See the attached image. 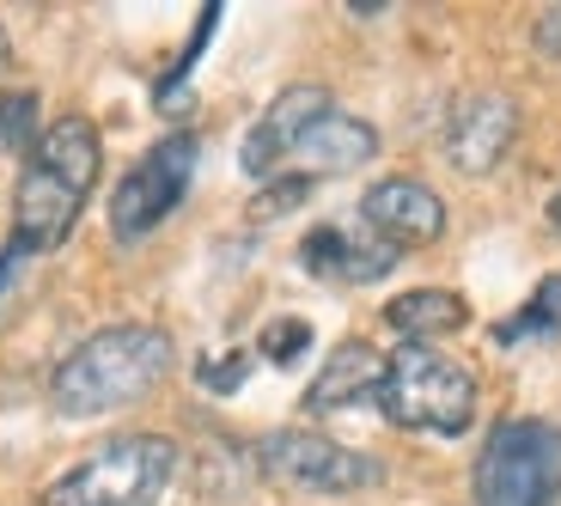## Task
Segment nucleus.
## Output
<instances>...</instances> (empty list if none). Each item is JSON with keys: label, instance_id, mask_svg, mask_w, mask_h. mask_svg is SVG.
<instances>
[{"label": "nucleus", "instance_id": "5", "mask_svg": "<svg viewBox=\"0 0 561 506\" xmlns=\"http://www.w3.org/2000/svg\"><path fill=\"white\" fill-rule=\"evenodd\" d=\"M196 135H165L159 147L128 165V177L116 183L111 196V232L116 244H140L153 226H165L178 214V202L190 196V177H196Z\"/></svg>", "mask_w": 561, "mask_h": 506}, {"label": "nucleus", "instance_id": "13", "mask_svg": "<svg viewBox=\"0 0 561 506\" xmlns=\"http://www.w3.org/2000/svg\"><path fill=\"white\" fill-rule=\"evenodd\" d=\"M379 379H385V360L366 342H342L330 360H323V372L311 379L306 391V415H336V409L360 403V396H379Z\"/></svg>", "mask_w": 561, "mask_h": 506}, {"label": "nucleus", "instance_id": "10", "mask_svg": "<svg viewBox=\"0 0 561 506\" xmlns=\"http://www.w3.org/2000/svg\"><path fill=\"white\" fill-rule=\"evenodd\" d=\"M360 220L373 226L379 239H391L397 251H403V244H434L439 232H446V202H439L421 177H379L360 196Z\"/></svg>", "mask_w": 561, "mask_h": 506}, {"label": "nucleus", "instance_id": "9", "mask_svg": "<svg viewBox=\"0 0 561 506\" xmlns=\"http://www.w3.org/2000/svg\"><path fill=\"white\" fill-rule=\"evenodd\" d=\"M397 244L391 239H379L373 226H342V220H330V226H311L306 232V244H299V263L311 268V275H323V281H385L397 268Z\"/></svg>", "mask_w": 561, "mask_h": 506}, {"label": "nucleus", "instance_id": "18", "mask_svg": "<svg viewBox=\"0 0 561 506\" xmlns=\"http://www.w3.org/2000/svg\"><path fill=\"white\" fill-rule=\"evenodd\" d=\"M306 196H311V177H306V171H287V177H268L263 183V196L251 202V214H256V220H280V214H294Z\"/></svg>", "mask_w": 561, "mask_h": 506}, {"label": "nucleus", "instance_id": "4", "mask_svg": "<svg viewBox=\"0 0 561 506\" xmlns=\"http://www.w3.org/2000/svg\"><path fill=\"white\" fill-rule=\"evenodd\" d=\"M561 494V427L519 415L489 434L477 458V506H556Z\"/></svg>", "mask_w": 561, "mask_h": 506}, {"label": "nucleus", "instance_id": "17", "mask_svg": "<svg viewBox=\"0 0 561 506\" xmlns=\"http://www.w3.org/2000/svg\"><path fill=\"white\" fill-rule=\"evenodd\" d=\"M256 348H263V360H275V366H294L299 354L311 348V324L306 318H275V324L256 336Z\"/></svg>", "mask_w": 561, "mask_h": 506}, {"label": "nucleus", "instance_id": "16", "mask_svg": "<svg viewBox=\"0 0 561 506\" xmlns=\"http://www.w3.org/2000/svg\"><path fill=\"white\" fill-rule=\"evenodd\" d=\"M0 147H37V92H7L0 99Z\"/></svg>", "mask_w": 561, "mask_h": 506}, {"label": "nucleus", "instance_id": "3", "mask_svg": "<svg viewBox=\"0 0 561 506\" xmlns=\"http://www.w3.org/2000/svg\"><path fill=\"white\" fill-rule=\"evenodd\" d=\"M178 476V446L165 434H123L49 482L43 506H159Z\"/></svg>", "mask_w": 561, "mask_h": 506}, {"label": "nucleus", "instance_id": "15", "mask_svg": "<svg viewBox=\"0 0 561 506\" xmlns=\"http://www.w3.org/2000/svg\"><path fill=\"white\" fill-rule=\"evenodd\" d=\"M556 324H561V275H549V281L537 287L531 306H525L519 318H513V324L494 330V342H501V348H513L519 336H531V330H556Z\"/></svg>", "mask_w": 561, "mask_h": 506}, {"label": "nucleus", "instance_id": "22", "mask_svg": "<svg viewBox=\"0 0 561 506\" xmlns=\"http://www.w3.org/2000/svg\"><path fill=\"white\" fill-rule=\"evenodd\" d=\"M7 61H13V43H7V31H0V68H7Z\"/></svg>", "mask_w": 561, "mask_h": 506}, {"label": "nucleus", "instance_id": "14", "mask_svg": "<svg viewBox=\"0 0 561 506\" xmlns=\"http://www.w3.org/2000/svg\"><path fill=\"white\" fill-rule=\"evenodd\" d=\"M385 324L409 342H434V336H451V330L470 324V306L458 294H446V287H415V294L385 306Z\"/></svg>", "mask_w": 561, "mask_h": 506}, {"label": "nucleus", "instance_id": "8", "mask_svg": "<svg viewBox=\"0 0 561 506\" xmlns=\"http://www.w3.org/2000/svg\"><path fill=\"white\" fill-rule=\"evenodd\" d=\"M80 202H85L80 183H68L61 171H49V165L31 159L25 177H19V189H13V244L25 256L56 251V244L73 232V220H80Z\"/></svg>", "mask_w": 561, "mask_h": 506}, {"label": "nucleus", "instance_id": "11", "mask_svg": "<svg viewBox=\"0 0 561 506\" xmlns=\"http://www.w3.org/2000/svg\"><path fill=\"white\" fill-rule=\"evenodd\" d=\"M323 111H336V99H330L323 85H287V92H280V99L263 111V123L244 135V147H239L244 177H268L280 159L294 153V141L306 135L311 123H318Z\"/></svg>", "mask_w": 561, "mask_h": 506}, {"label": "nucleus", "instance_id": "6", "mask_svg": "<svg viewBox=\"0 0 561 506\" xmlns=\"http://www.w3.org/2000/svg\"><path fill=\"white\" fill-rule=\"evenodd\" d=\"M256 470L299 494H360L385 476L379 458L366 451H348L323 434H306V427H280V434L256 439Z\"/></svg>", "mask_w": 561, "mask_h": 506}, {"label": "nucleus", "instance_id": "7", "mask_svg": "<svg viewBox=\"0 0 561 506\" xmlns=\"http://www.w3.org/2000/svg\"><path fill=\"white\" fill-rule=\"evenodd\" d=\"M513 135H519V104L506 92H470V99L451 104L446 116V159L463 177H482L513 153Z\"/></svg>", "mask_w": 561, "mask_h": 506}, {"label": "nucleus", "instance_id": "23", "mask_svg": "<svg viewBox=\"0 0 561 506\" xmlns=\"http://www.w3.org/2000/svg\"><path fill=\"white\" fill-rule=\"evenodd\" d=\"M549 220H556V226H561V189H556V202H549Z\"/></svg>", "mask_w": 561, "mask_h": 506}, {"label": "nucleus", "instance_id": "20", "mask_svg": "<svg viewBox=\"0 0 561 506\" xmlns=\"http://www.w3.org/2000/svg\"><path fill=\"white\" fill-rule=\"evenodd\" d=\"M531 49L543 61H561V7H543L537 13V25H531Z\"/></svg>", "mask_w": 561, "mask_h": 506}, {"label": "nucleus", "instance_id": "1", "mask_svg": "<svg viewBox=\"0 0 561 506\" xmlns=\"http://www.w3.org/2000/svg\"><path fill=\"white\" fill-rule=\"evenodd\" d=\"M171 372V336L159 324H111L99 336H85L49 379V403L73 422L85 415H111L123 403H140L159 391Z\"/></svg>", "mask_w": 561, "mask_h": 506}, {"label": "nucleus", "instance_id": "2", "mask_svg": "<svg viewBox=\"0 0 561 506\" xmlns=\"http://www.w3.org/2000/svg\"><path fill=\"white\" fill-rule=\"evenodd\" d=\"M379 415L391 427H409V434H446L458 439L463 427L477 422V372L451 354L427 348V342H409L385 360L379 379Z\"/></svg>", "mask_w": 561, "mask_h": 506}, {"label": "nucleus", "instance_id": "21", "mask_svg": "<svg viewBox=\"0 0 561 506\" xmlns=\"http://www.w3.org/2000/svg\"><path fill=\"white\" fill-rule=\"evenodd\" d=\"M19 263H25V251H19V244H7V256H0V294H7V281H13Z\"/></svg>", "mask_w": 561, "mask_h": 506}, {"label": "nucleus", "instance_id": "19", "mask_svg": "<svg viewBox=\"0 0 561 506\" xmlns=\"http://www.w3.org/2000/svg\"><path fill=\"white\" fill-rule=\"evenodd\" d=\"M196 379L208 384L214 396H232L244 379H251V354H226V360H202V366H196Z\"/></svg>", "mask_w": 561, "mask_h": 506}, {"label": "nucleus", "instance_id": "12", "mask_svg": "<svg viewBox=\"0 0 561 506\" xmlns=\"http://www.w3.org/2000/svg\"><path fill=\"white\" fill-rule=\"evenodd\" d=\"M373 153H379V128L360 123V116H348V111H323L318 123L294 141V153H287V159H294L306 177H330V171L366 165Z\"/></svg>", "mask_w": 561, "mask_h": 506}]
</instances>
